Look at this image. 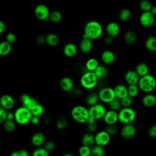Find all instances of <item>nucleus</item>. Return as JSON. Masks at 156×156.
Segmentation results:
<instances>
[{"mask_svg": "<svg viewBox=\"0 0 156 156\" xmlns=\"http://www.w3.org/2000/svg\"><path fill=\"white\" fill-rule=\"evenodd\" d=\"M103 29L101 24L97 21H90L85 26L84 34L91 40L100 38L102 34Z\"/></svg>", "mask_w": 156, "mask_h": 156, "instance_id": "f257e3e1", "label": "nucleus"}, {"mask_svg": "<svg viewBox=\"0 0 156 156\" xmlns=\"http://www.w3.org/2000/svg\"><path fill=\"white\" fill-rule=\"evenodd\" d=\"M137 85L140 90L144 93L152 92L156 87V82L154 77L150 74H147L143 76L140 77Z\"/></svg>", "mask_w": 156, "mask_h": 156, "instance_id": "f03ea898", "label": "nucleus"}, {"mask_svg": "<svg viewBox=\"0 0 156 156\" xmlns=\"http://www.w3.org/2000/svg\"><path fill=\"white\" fill-rule=\"evenodd\" d=\"M32 115L30 110L23 106L16 108L14 112V121L19 125H26L30 122Z\"/></svg>", "mask_w": 156, "mask_h": 156, "instance_id": "7ed1b4c3", "label": "nucleus"}, {"mask_svg": "<svg viewBox=\"0 0 156 156\" xmlns=\"http://www.w3.org/2000/svg\"><path fill=\"white\" fill-rule=\"evenodd\" d=\"M71 115L76 122L80 124L85 123L89 117L88 110L83 105H76L72 108Z\"/></svg>", "mask_w": 156, "mask_h": 156, "instance_id": "20e7f679", "label": "nucleus"}, {"mask_svg": "<svg viewBox=\"0 0 156 156\" xmlns=\"http://www.w3.org/2000/svg\"><path fill=\"white\" fill-rule=\"evenodd\" d=\"M135 111L129 107H122L118 112V121L123 124L133 123L136 119Z\"/></svg>", "mask_w": 156, "mask_h": 156, "instance_id": "39448f33", "label": "nucleus"}, {"mask_svg": "<svg viewBox=\"0 0 156 156\" xmlns=\"http://www.w3.org/2000/svg\"><path fill=\"white\" fill-rule=\"evenodd\" d=\"M98 79L93 71H87L80 77V83L82 87L87 90L94 88L98 83Z\"/></svg>", "mask_w": 156, "mask_h": 156, "instance_id": "423d86ee", "label": "nucleus"}, {"mask_svg": "<svg viewBox=\"0 0 156 156\" xmlns=\"http://www.w3.org/2000/svg\"><path fill=\"white\" fill-rule=\"evenodd\" d=\"M88 110L89 116L92 117L95 120L102 119L105 112L106 108L104 105L100 104H96L90 106Z\"/></svg>", "mask_w": 156, "mask_h": 156, "instance_id": "0eeeda50", "label": "nucleus"}, {"mask_svg": "<svg viewBox=\"0 0 156 156\" xmlns=\"http://www.w3.org/2000/svg\"><path fill=\"white\" fill-rule=\"evenodd\" d=\"M50 10L47 5L43 4H38L34 9V15L35 17L40 20L44 21L48 20Z\"/></svg>", "mask_w": 156, "mask_h": 156, "instance_id": "6e6552de", "label": "nucleus"}, {"mask_svg": "<svg viewBox=\"0 0 156 156\" xmlns=\"http://www.w3.org/2000/svg\"><path fill=\"white\" fill-rule=\"evenodd\" d=\"M155 16L150 11L143 12L139 18L141 25L144 27H152L155 23Z\"/></svg>", "mask_w": 156, "mask_h": 156, "instance_id": "1a4fd4ad", "label": "nucleus"}, {"mask_svg": "<svg viewBox=\"0 0 156 156\" xmlns=\"http://www.w3.org/2000/svg\"><path fill=\"white\" fill-rule=\"evenodd\" d=\"M98 96L99 99L104 103H108L115 98L113 88L108 87H104L101 89L98 93Z\"/></svg>", "mask_w": 156, "mask_h": 156, "instance_id": "9d476101", "label": "nucleus"}, {"mask_svg": "<svg viewBox=\"0 0 156 156\" xmlns=\"http://www.w3.org/2000/svg\"><path fill=\"white\" fill-rule=\"evenodd\" d=\"M136 133V129L135 126L132 124H124L123 127L121 130V136L127 140L132 138Z\"/></svg>", "mask_w": 156, "mask_h": 156, "instance_id": "9b49d317", "label": "nucleus"}, {"mask_svg": "<svg viewBox=\"0 0 156 156\" xmlns=\"http://www.w3.org/2000/svg\"><path fill=\"white\" fill-rule=\"evenodd\" d=\"M110 141V135L105 130L99 131L94 135V143L98 145L105 146L109 143Z\"/></svg>", "mask_w": 156, "mask_h": 156, "instance_id": "f8f14e48", "label": "nucleus"}, {"mask_svg": "<svg viewBox=\"0 0 156 156\" xmlns=\"http://www.w3.org/2000/svg\"><path fill=\"white\" fill-rule=\"evenodd\" d=\"M0 105L6 110H10L15 105V100L11 95L4 94L0 97Z\"/></svg>", "mask_w": 156, "mask_h": 156, "instance_id": "ddd939ff", "label": "nucleus"}, {"mask_svg": "<svg viewBox=\"0 0 156 156\" xmlns=\"http://www.w3.org/2000/svg\"><path fill=\"white\" fill-rule=\"evenodd\" d=\"M102 119L107 125L116 124L118 121V112L112 110H109L108 111L106 110Z\"/></svg>", "mask_w": 156, "mask_h": 156, "instance_id": "4468645a", "label": "nucleus"}, {"mask_svg": "<svg viewBox=\"0 0 156 156\" xmlns=\"http://www.w3.org/2000/svg\"><path fill=\"white\" fill-rule=\"evenodd\" d=\"M20 102L22 106L30 110L31 108L37 102V100L27 94H23L20 96Z\"/></svg>", "mask_w": 156, "mask_h": 156, "instance_id": "2eb2a0df", "label": "nucleus"}, {"mask_svg": "<svg viewBox=\"0 0 156 156\" xmlns=\"http://www.w3.org/2000/svg\"><path fill=\"white\" fill-rule=\"evenodd\" d=\"M120 31V28L118 23L112 21L108 23L105 27V32L107 35L112 37H115L118 35Z\"/></svg>", "mask_w": 156, "mask_h": 156, "instance_id": "dca6fc26", "label": "nucleus"}, {"mask_svg": "<svg viewBox=\"0 0 156 156\" xmlns=\"http://www.w3.org/2000/svg\"><path fill=\"white\" fill-rule=\"evenodd\" d=\"M140 79V76L135 70H129L124 74L125 81L128 85L137 84Z\"/></svg>", "mask_w": 156, "mask_h": 156, "instance_id": "f3484780", "label": "nucleus"}, {"mask_svg": "<svg viewBox=\"0 0 156 156\" xmlns=\"http://www.w3.org/2000/svg\"><path fill=\"white\" fill-rule=\"evenodd\" d=\"M61 89L65 92H70L74 88V82L69 77H63L60 81Z\"/></svg>", "mask_w": 156, "mask_h": 156, "instance_id": "a211bd4d", "label": "nucleus"}, {"mask_svg": "<svg viewBox=\"0 0 156 156\" xmlns=\"http://www.w3.org/2000/svg\"><path fill=\"white\" fill-rule=\"evenodd\" d=\"M77 52V48L74 43H66L63 48V54L67 57H72L74 56Z\"/></svg>", "mask_w": 156, "mask_h": 156, "instance_id": "6ab92c4d", "label": "nucleus"}, {"mask_svg": "<svg viewBox=\"0 0 156 156\" xmlns=\"http://www.w3.org/2000/svg\"><path fill=\"white\" fill-rule=\"evenodd\" d=\"M101 58L104 64L111 65L115 62V55L112 51L105 50L102 52Z\"/></svg>", "mask_w": 156, "mask_h": 156, "instance_id": "aec40b11", "label": "nucleus"}, {"mask_svg": "<svg viewBox=\"0 0 156 156\" xmlns=\"http://www.w3.org/2000/svg\"><path fill=\"white\" fill-rule=\"evenodd\" d=\"M142 104L146 107H152L156 104V97L151 93H147L142 98Z\"/></svg>", "mask_w": 156, "mask_h": 156, "instance_id": "412c9836", "label": "nucleus"}, {"mask_svg": "<svg viewBox=\"0 0 156 156\" xmlns=\"http://www.w3.org/2000/svg\"><path fill=\"white\" fill-rule=\"evenodd\" d=\"M45 141L44 135L41 132L34 133L31 137V143L35 147L42 146Z\"/></svg>", "mask_w": 156, "mask_h": 156, "instance_id": "4be33fe9", "label": "nucleus"}, {"mask_svg": "<svg viewBox=\"0 0 156 156\" xmlns=\"http://www.w3.org/2000/svg\"><path fill=\"white\" fill-rule=\"evenodd\" d=\"M113 91L115 93V98L121 99L128 95L127 87L122 84H119L116 85L113 88Z\"/></svg>", "mask_w": 156, "mask_h": 156, "instance_id": "5701e85b", "label": "nucleus"}, {"mask_svg": "<svg viewBox=\"0 0 156 156\" xmlns=\"http://www.w3.org/2000/svg\"><path fill=\"white\" fill-rule=\"evenodd\" d=\"M93 48L92 40L89 38H82L79 43V49L83 53L90 52Z\"/></svg>", "mask_w": 156, "mask_h": 156, "instance_id": "b1692460", "label": "nucleus"}, {"mask_svg": "<svg viewBox=\"0 0 156 156\" xmlns=\"http://www.w3.org/2000/svg\"><path fill=\"white\" fill-rule=\"evenodd\" d=\"M45 42L51 46H56L59 44V37L55 33H49L45 37Z\"/></svg>", "mask_w": 156, "mask_h": 156, "instance_id": "393cba45", "label": "nucleus"}, {"mask_svg": "<svg viewBox=\"0 0 156 156\" xmlns=\"http://www.w3.org/2000/svg\"><path fill=\"white\" fill-rule=\"evenodd\" d=\"M12 50V44L5 40L0 42V56L5 57L8 55L11 52Z\"/></svg>", "mask_w": 156, "mask_h": 156, "instance_id": "a878e982", "label": "nucleus"}, {"mask_svg": "<svg viewBox=\"0 0 156 156\" xmlns=\"http://www.w3.org/2000/svg\"><path fill=\"white\" fill-rule=\"evenodd\" d=\"M82 145L88 147H91L94 144V135L93 133L88 132L84 133L82 137Z\"/></svg>", "mask_w": 156, "mask_h": 156, "instance_id": "bb28decb", "label": "nucleus"}, {"mask_svg": "<svg viewBox=\"0 0 156 156\" xmlns=\"http://www.w3.org/2000/svg\"><path fill=\"white\" fill-rule=\"evenodd\" d=\"M145 48L150 51L154 52L156 51V37L154 35L149 36L145 41Z\"/></svg>", "mask_w": 156, "mask_h": 156, "instance_id": "cd10ccee", "label": "nucleus"}, {"mask_svg": "<svg viewBox=\"0 0 156 156\" xmlns=\"http://www.w3.org/2000/svg\"><path fill=\"white\" fill-rule=\"evenodd\" d=\"M135 71L140 77L143 76L147 74H149V67L146 63L140 62L137 64L135 67Z\"/></svg>", "mask_w": 156, "mask_h": 156, "instance_id": "c85d7f7f", "label": "nucleus"}, {"mask_svg": "<svg viewBox=\"0 0 156 156\" xmlns=\"http://www.w3.org/2000/svg\"><path fill=\"white\" fill-rule=\"evenodd\" d=\"M98 80L104 79L107 74V70L106 68L102 65H98L97 68L93 71Z\"/></svg>", "mask_w": 156, "mask_h": 156, "instance_id": "c756f323", "label": "nucleus"}, {"mask_svg": "<svg viewBox=\"0 0 156 156\" xmlns=\"http://www.w3.org/2000/svg\"><path fill=\"white\" fill-rule=\"evenodd\" d=\"M124 39L127 44L133 45L136 41V34L132 30H127L124 34Z\"/></svg>", "mask_w": 156, "mask_h": 156, "instance_id": "7c9ffc66", "label": "nucleus"}, {"mask_svg": "<svg viewBox=\"0 0 156 156\" xmlns=\"http://www.w3.org/2000/svg\"><path fill=\"white\" fill-rule=\"evenodd\" d=\"M105 155V151L103 146L93 144L90 147V155L92 156H104Z\"/></svg>", "mask_w": 156, "mask_h": 156, "instance_id": "2f4dec72", "label": "nucleus"}, {"mask_svg": "<svg viewBox=\"0 0 156 156\" xmlns=\"http://www.w3.org/2000/svg\"><path fill=\"white\" fill-rule=\"evenodd\" d=\"M99 101V99L98 94L95 93H90L85 98V102L89 106H91L98 104Z\"/></svg>", "mask_w": 156, "mask_h": 156, "instance_id": "473e14b6", "label": "nucleus"}, {"mask_svg": "<svg viewBox=\"0 0 156 156\" xmlns=\"http://www.w3.org/2000/svg\"><path fill=\"white\" fill-rule=\"evenodd\" d=\"M32 115L40 116L44 113V107L40 103L37 102L30 110Z\"/></svg>", "mask_w": 156, "mask_h": 156, "instance_id": "72a5a7b5", "label": "nucleus"}, {"mask_svg": "<svg viewBox=\"0 0 156 156\" xmlns=\"http://www.w3.org/2000/svg\"><path fill=\"white\" fill-rule=\"evenodd\" d=\"M107 104H108L110 110H112L118 112L122 108L120 99H119L116 98H113L112 100H111Z\"/></svg>", "mask_w": 156, "mask_h": 156, "instance_id": "f704fd0d", "label": "nucleus"}, {"mask_svg": "<svg viewBox=\"0 0 156 156\" xmlns=\"http://www.w3.org/2000/svg\"><path fill=\"white\" fill-rule=\"evenodd\" d=\"M2 124L4 130L9 133L13 132L16 129V122L14 120L5 119Z\"/></svg>", "mask_w": 156, "mask_h": 156, "instance_id": "c9c22d12", "label": "nucleus"}, {"mask_svg": "<svg viewBox=\"0 0 156 156\" xmlns=\"http://www.w3.org/2000/svg\"><path fill=\"white\" fill-rule=\"evenodd\" d=\"M132 16L131 11L128 9H122L119 13V18L120 21L122 22H126L129 21Z\"/></svg>", "mask_w": 156, "mask_h": 156, "instance_id": "e433bc0d", "label": "nucleus"}, {"mask_svg": "<svg viewBox=\"0 0 156 156\" xmlns=\"http://www.w3.org/2000/svg\"><path fill=\"white\" fill-rule=\"evenodd\" d=\"M99 65V62L97 59L90 58L86 62L85 67L88 71H93Z\"/></svg>", "mask_w": 156, "mask_h": 156, "instance_id": "4c0bfd02", "label": "nucleus"}, {"mask_svg": "<svg viewBox=\"0 0 156 156\" xmlns=\"http://www.w3.org/2000/svg\"><path fill=\"white\" fill-rule=\"evenodd\" d=\"M48 19L52 23H57L60 22L62 19V13L57 10H54L50 12Z\"/></svg>", "mask_w": 156, "mask_h": 156, "instance_id": "58836bf2", "label": "nucleus"}, {"mask_svg": "<svg viewBox=\"0 0 156 156\" xmlns=\"http://www.w3.org/2000/svg\"><path fill=\"white\" fill-rule=\"evenodd\" d=\"M127 94L128 96L134 98L139 93V88L137 85V84H133V85H129V87H127Z\"/></svg>", "mask_w": 156, "mask_h": 156, "instance_id": "ea45409f", "label": "nucleus"}, {"mask_svg": "<svg viewBox=\"0 0 156 156\" xmlns=\"http://www.w3.org/2000/svg\"><path fill=\"white\" fill-rule=\"evenodd\" d=\"M68 124L67 118L65 116L59 117L56 121V127L60 130L65 129Z\"/></svg>", "mask_w": 156, "mask_h": 156, "instance_id": "a19ab883", "label": "nucleus"}, {"mask_svg": "<svg viewBox=\"0 0 156 156\" xmlns=\"http://www.w3.org/2000/svg\"><path fill=\"white\" fill-rule=\"evenodd\" d=\"M152 5V4L149 0H142L139 4V7L143 12L150 11Z\"/></svg>", "mask_w": 156, "mask_h": 156, "instance_id": "79ce46f5", "label": "nucleus"}, {"mask_svg": "<svg viewBox=\"0 0 156 156\" xmlns=\"http://www.w3.org/2000/svg\"><path fill=\"white\" fill-rule=\"evenodd\" d=\"M49 152L44 147H41L40 146L37 147L32 152L33 156H47Z\"/></svg>", "mask_w": 156, "mask_h": 156, "instance_id": "37998d69", "label": "nucleus"}, {"mask_svg": "<svg viewBox=\"0 0 156 156\" xmlns=\"http://www.w3.org/2000/svg\"><path fill=\"white\" fill-rule=\"evenodd\" d=\"M120 102L122 107H129L133 103V98L127 95L124 98L120 99Z\"/></svg>", "mask_w": 156, "mask_h": 156, "instance_id": "c03bdc74", "label": "nucleus"}, {"mask_svg": "<svg viewBox=\"0 0 156 156\" xmlns=\"http://www.w3.org/2000/svg\"><path fill=\"white\" fill-rule=\"evenodd\" d=\"M105 130L111 136L117 133L118 131V129L116 126V124H108V125H107V127H105Z\"/></svg>", "mask_w": 156, "mask_h": 156, "instance_id": "a18cd8bd", "label": "nucleus"}, {"mask_svg": "<svg viewBox=\"0 0 156 156\" xmlns=\"http://www.w3.org/2000/svg\"><path fill=\"white\" fill-rule=\"evenodd\" d=\"M79 154L81 156L90 155V147L82 145L79 149Z\"/></svg>", "mask_w": 156, "mask_h": 156, "instance_id": "49530a36", "label": "nucleus"}, {"mask_svg": "<svg viewBox=\"0 0 156 156\" xmlns=\"http://www.w3.org/2000/svg\"><path fill=\"white\" fill-rule=\"evenodd\" d=\"M44 146L43 147L48 152H51L52 151L55 147V144L52 141H48L44 143Z\"/></svg>", "mask_w": 156, "mask_h": 156, "instance_id": "de8ad7c7", "label": "nucleus"}, {"mask_svg": "<svg viewBox=\"0 0 156 156\" xmlns=\"http://www.w3.org/2000/svg\"><path fill=\"white\" fill-rule=\"evenodd\" d=\"M87 129L89 132L93 133L97 130L98 124L96 122V121L92 122H87Z\"/></svg>", "mask_w": 156, "mask_h": 156, "instance_id": "09e8293b", "label": "nucleus"}, {"mask_svg": "<svg viewBox=\"0 0 156 156\" xmlns=\"http://www.w3.org/2000/svg\"><path fill=\"white\" fill-rule=\"evenodd\" d=\"M11 155L12 156H28L29 153L27 150L21 149L18 150V151H13L11 154Z\"/></svg>", "mask_w": 156, "mask_h": 156, "instance_id": "8fccbe9b", "label": "nucleus"}, {"mask_svg": "<svg viewBox=\"0 0 156 156\" xmlns=\"http://www.w3.org/2000/svg\"><path fill=\"white\" fill-rule=\"evenodd\" d=\"M16 40V35L13 32H9L5 35V41L10 44L13 43Z\"/></svg>", "mask_w": 156, "mask_h": 156, "instance_id": "3c124183", "label": "nucleus"}, {"mask_svg": "<svg viewBox=\"0 0 156 156\" xmlns=\"http://www.w3.org/2000/svg\"><path fill=\"white\" fill-rule=\"evenodd\" d=\"M7 110L0 105V124H2L6 119Z\"/></svg>", "mask_w": 156, "mask_h": 156, "instance_id": "603ef678", "label": "nucleus"}, {"mask_svg": "<svg viewBox=\"0 0 156 156\" xmlns=\"http://www.w3.org/2000/svg\"><path fill=\"white\" fill-rule=\"evenodd\" d=\"M148 133L151 138H155L156 137V125L154 124L149 128Z\"/></svg>", "mask_w": 156, "mask_h": 156, "instance_id": "864d4df0", "label": "nucleus"}, {"mask_svg": "<svg viewBox=\"0 0 156 156\" xmlns=\"http://www.w3.org/2000/svg\"><path fill=\"white\" fill-rule=\"evenodd\" d=\"M40 122V119L39 116H34L32 115L30 119V122L34 125H37Z\"/></svg>", "mask_w": 156, "mask_h": 156, "instance_id": "5fc2aeb1", "label": "nucleus"}, {"mask_svg": "<svg viewBox=\"0 0 156 156\" xmlns=\"http://www.w3.org/2000/svg\"><path fill=\"white\" fill-rule=\"evenodd\" d=\"M35 41L38 44H42L45 42V37L41 35H38L35 38Z\"/></svg>", "mask_w": 156, "mask_h": 156, "instance_id": "6e6d98bb", "label": "nucleus"}, {"mask_svg": "<svg viewBox=\"0 0 156 156\" xmlns=\"http://www.w3.org/2000/svg\"><path fill=\"white\" fill-rule=\"evenodd\" d=\"M104 43L107 45H110L113 43V37L107 35L104 38Z\"/></svg>", "mask_w": 156, "mask_h": 156, "instance_id": "4d7b16f0", "label": "nucleus"}, {"mask_svg": "<svg viewBox=\"0 0 156 156\" xmlns=\"http://www.w3.org/2000/svg\"><path fill=\"white\" fill-rule=\"evenodd\" d=\"M73 94L76 96H79L81 94V90L79 88H73L71 90Z\"/></svg>", "mask_w": 156, "mask_h": 156, "instance_id": "13d9d810", "label": "nucleus"}, {"mask_svg": "<svg viewBox=\"0 0 156 156\" xmlns=\"http://www.w3.org/2000/svg\"><path fill=\"white\" fill-rule=\"evenodd\" d=\"M5 29V25L4 23L0 20V35L2 34Z\"/></svg>", "mask_w": 156, "mask_h": 156, "instance_id": "bf43d9fd", "label": "nucleus"}, {"mask_svg": "<svg viewBox=\"0 0 156 156\" xmlns=\"http://www.w3.org/2000/svg\"><path fill=\"white\" fill-rule=\"evenodd\" d=\"M6 119H8V120H14V113L7 112Z\"/></svg>", "mask_w": 156, "mask_h": 156, "instance_id": "052dcab7", "label": "nucleus"}, {"mask_svg": "<svg viewBox=\"0 0 156 156\" xmlns=\"http://www.w3.org/2000/svg\"><path fill=\"white\" fill-rule=\"evenodd\" d=\"M150 12L154 15H156V7L154 6V5H152V7H151V10H150Z\"/></svg>", "mask_w": 156, "mask_h": 156, "instance_id": "680f3d73", "label": "nucleus"}, {"mask_svg": "<svg viewBox=\"0 0 156 156\" xmlns=\"http://www.w3.org/2000/svg\"><path fill=\"white\" fill-rule=\"evenodd\" d=\"M63 155H65V156H72L73 155L71 154H65Z\"/></svg>", "mask_w": 156, "mask_h": 156, "instance_id": "e2e57ef3", "label": "nucleus"}]
</instances>
